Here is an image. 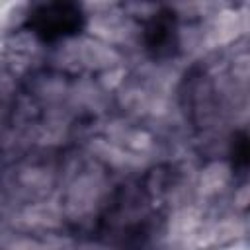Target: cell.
Wrapping results in <instances>:
<instances>
[{
  "label": "cell",
  "mask_w": 250,
  "mask_h": 250,
  "mask_svg": "<svg viewBox=\"0 0 250 250\" xmlns=\"http://www.w3.org/2000/svg\"><path fill=\"white\" fill-rule=\"evenodd\" d=\"M84 16L76 4L49 2L35 6L27 16V27L43 41H57L82 29Z\"/></svg>",
  "instance_id": "obj_1"
},
{
  "label": "cell",
  "mask_w": 250,
  "mask_h": 250,
  "mask_svg": "<svg viewBox=\"0 0 250 250\" xmlns=\"http://www.w3.org/2000/svg\"><path fill=\"white\" fill-rule=\"evenodd\" d=\"M176 37V25L170 12H162L152 18V21L146 25V45L156 53L162 55L164 51H170Z\"/></svg>",
  "instance_id": "obj_2"
}]
</instances>
